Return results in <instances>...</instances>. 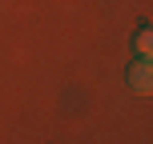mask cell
Segmentation results:
<instances>
[{
	"instance_id": "1",
	"label": "cell",
	"mask_w": 153,
	"mask_h": 144,
	"mask_svg": "<svg viewBox=\"0 0 153 144\" xmlns=\"http://www.w3.org/2000/svg\"><path fill=\"white\" fill-rule=\"evenodd\" d=\"M129 84H133V92H141V96L149 92V84H153V68H149V60H137V64L129 68Z\"/></svg>"
},
{
	"instance_id": "2",
	"label": "cell",
	"mask_w": 153,
	"mask_h": 144,
	"mask_svg": "<svg viewBox=\"0 0 153 144\" xmlns=\"http://www.w3.org/2000/svg\"><path fill=\"white\" fill-rule=\"evenodd\" d=\"M137 48H141V52L149 56V48H153V36H149V32H141V40H137Z\"/></svg>"
}]
</instances>
